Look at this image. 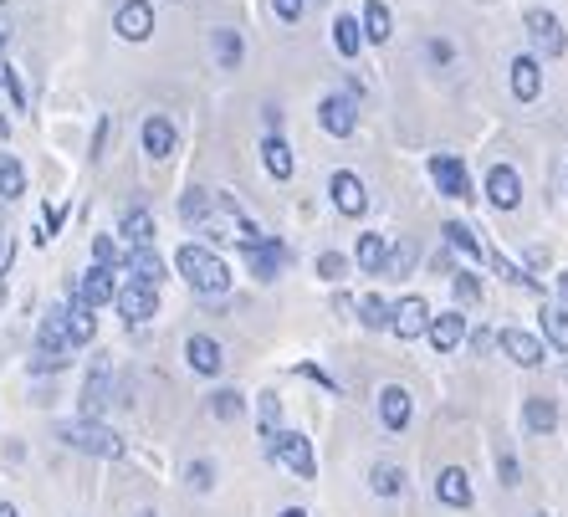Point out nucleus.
I'll return each mask as SVG.
<instances>
[{"label": "nucleus", "instance_id": "26", "mask_svg": "<svg viewBox=\"0 0 568 517\" xmlns=\"http://www.w3.org/2000/svg\"><path fill=\"white\" fill-rule=\"evenodd\" d=\"M36 354H72L67 328H62V308H52L47 318H41V328H36Z\"/></svg>", "mask_w": 568, "mask_h": 517}, {"label": "nucleus", "instance_id": "41", "mask_svg": "<svg viewBox=\"0 0 568 517\" xmlns=\"http://www.w3.org/2000/svg\"><path fill=\"white\" fill-rule=\"evenodd\" d=\"M446 241H451L456 251H466V256H482V241H476V231H471V226H461V221H451V226H446Z\"/></svg>", "mask_w": 568, "mask_h": 517}, {"label": "nucleus", "instance_id": "20", "mask_svg": "<svg viewBox=\"0 0 568 517\" xmlns=\"http://www.w3.org/2000/svg\"><path fill=\"white\" fill-rule=\"evenodd\" d=\"M379 420L389 430L410 425V390H405V384H384V390H379Z\"/></svg>", "mask_w": 568, "mask_h": 517}, {"label": "nucleus", "instance_id": "10", "mask_svg": "<svg viewBox=\"0 0 568 517\" xmlns=\"http://www.w3.org/2000/svg\"><path fill=\"white\" fill-rule=\"evenodd\" d=\"M497 343H502V354L512 364H522V369H538L543 364V338H533L528 328H502Z\"/></svg>", "mask_w": 568, "mask_h": 517}, {"label": "nucleus", "instance_id": "54", "mask_svg": "<svg viewBox=\"0 0 568 517\" xmlns=\"http://www.w3.org/2000/svg\"><path fill=\"white\" fill-rule=\"evenodd\" d=\"M6 262H11V251H6V236H0V272H6Z\"/></svg>", "mask_w": 568, "mask_h": 517}, {"label": "nucleus", "instance_id": "44", "mask_svg": "<svg viewBox=\"0 0 568 517\" xmlns=\"http://www.w3.org/2000/svg\"><path fill=\"white\" fill-rule=\"evenodd\" d=\"M451 292H456V308H471L476 297H482V287H476L471 272H456V277H451Z\"/></svg>", "mask_w": 568, "mask_h": 517}, {"label": "nucleus", "instance_id": "36", "mask_svg": "<svg viewBox=\"0 0 568 517\" xmlns=\"http://www.w3.org/2000/svg\"><path fill=\"white\" fill-rule=\"evenodd\" d=\"M492 267H497V277H502V282H512V287H522V292H538V277H528L517 262H507L502 251H492Z\"/></svg>", "mask_w": 568, "mask_h": 517}, {"label": "nucleus", "instance_id": "56", "mask_svg": "<svg viewBox=\"0 0 568 517\" xmlns=\"http://www.w3.org/2000/svg\"><path fill=\"white\" fill-rule=\"evenodd\" d=\"M282 517H308V512H302V507H287V512H282Z\"/></svg>", "mask_w": 568, "mask_h": 517}, {"label": "nucleus", "instance_id": "12", "mask_svg": "<svg viewBox=\"0 0 568 517\" xmlns=\"http://www.w3.org/2000/svg\"><path fill=\"white\" fill-rule=\"evenodd\" d=\"M328 195L343 215H364L369 210V195H364V180L359 175H348V169H338V175L328 180Z\"/></svg>", "mask_w": 568, "mask_h": 517}, {"label": "nucleus", "instance_id": "57", "mask_svg": "<svg viewBox=\"0 0 568 517\" xmlns=\"http://www.w3.org/2000/svg\"><path fill=\"white\" fill-rule=\"evenodd\" d=\"M6 134H11V123H6V118H0V139H6Z\"/></svg>", "mask_w": 568, "mask_h": 517}, {"label": "nucleus", "instance_id": "30", "mask_svg": "<svg viewBox=\"0 0 568 517\" xmlns=\"http://www.w3.org/2000/svg\"><path fill=\"white\" fill-rule=\"evenodd\" d=\"M26 195V169L16 154H0V200H16Z\"/></svg>", "mask_w": 568, "mask_h": 517}, {"label": "nucleus", "instance_id": "6", "mask_svg": "<svg viewBox=\"0 0 568 517\" xmlns=\"http://www.w3.org/2000/svg\"><path fill=\"white\" fill-rule=\"evenodd\" d=\"M318 123H323V134H333V139H348V134H354V123H359V108H354V98H348V93H328V98L318 103Z\"/></svg>", "mask_w": 568, "mask_h": 517}, {"label": "nucleus", "instance_id": "17", "mask_svg": "<svg viewBox=\"0 0 568 517\" xmlns=\"http://www.w3.org/2000/svg\"><path fill=\"white\" fill-rule=\"evenodd\" d=\"M72 292H77V303H87V308H103V303H113L118 282H113V272L93 267V272H82V282H77Z\"/></svg>", "mask_w": 568, "mask_h": 517}, {"label": "nucleus", "instance_id": "27", "mask_svg": "<svg viewBox=\"0 0 568 517\" xmlns=\"http://www.w3.org/2000/svg\"><path fill=\"white\" fill-rule=\"evenodd\" d=\"M389 26H395L389 6H384V0H369V6H364V26H359V36L374 41V47H384V41H389Z\"/></svg>", "mask_w": 568, "mask_h": 517}, {"label": "nucleus", "instance_id": "28", "mask_svg": "<svg viewBox=\"0 0 568 517\" xmlns=\"http://www.w3.org/2000/svg\"><path fill=\"white\" fill-rule=\"evenodd\" d=\"M359 267L369 272V277H379L384 272V262H389V236H379V231H369V236H359Z\"/></svg>", "mask_w": 568, "mask_h": 517}, {"label": "nucleus", "instance_id": "19", "mask_svg": "<svg viewBox=\"0 0 568 517\" xmlns=\"http://www.w3.org/2000/svg\"><path fill=\"white\" fill-rule=\"evenodd\" d=\"M123 267H128V282H144V287H159V282H164V262H159V251H154V246L128 251V256H123Z\"/></svg>", "mask_w": 568, "mask_h": 517}, {"label": "nucleus", "instance_id": "50", "mask_svg": "<svg viewBox=\"0 0 568 517\" xmlns=\"http://www.w3.org/2000/svg\"><path fill=\"white\" fill-rule=\"evenodd\" d=\"M430 62H441V67H446V62H451V41L435 36V41H430Z\"/></svg>", "mask_w": 568, "mask_h": 517}, {"label": "nucleus", "instance_id": "18", "mask_svg": "<svg viewBox=\"0 0 568 517\" xmlns=\"http://www.w3.org/2000/svg\"><path fill=\"white\" fill-rule=\"evenodd\" d=\"M62 328H67V343H93V333H98V318H93V308H87V303H77V292L67 297V308H62Z\"/></svg>", "mask_w": 568, "mask_h": 517}, {"label": "nucleus", "instance_id": "4", "mask_svg": "<svg viewBox=\"0 0 568 517\" xmlns=\"http://www.w3.org/2000/svg\"><path fill=\"white\" fill-rule=\"evenodd\" d=\"M113 303H118V313H123V323H128V328H139V323H149V318L159 313V287L123 282V287L113 292Z\"/></svg>", "mask_w": 568, "mask_h": 517}, {"label": "nucleus", "instance_id": "29", "mask_svg": "<svg viewBox=\"0 0 568 517\" xmlns=\"http://www.w3.org/2000/svg\"><path fill=\"white\" fill-rule=\"evenodd\" d=\"M522 420H528L533 436H553V430H558V405H553L548 395H533L528 410H522Z\"/></svg>", "mask_w": 568, "mask_h": 517}, {"label": "nucleus", "instance_id": "7", "mask_svg": "<svg viewBox=\"0 0 568 517\" xmlns=\"http://www.w3.org/2000/svg\"><path fill=\"white\" fill-rule=\"evenodd\" d=\"M113 31L123 41H149L154 36V6L149 0H123L118 16H113Z\"/></svg>", "mask_w": 568, "mask_h": 517}, {"label": "nucleus", "instance_id": "39", "mask_svg": "<svg viewBox=\"0 0 568 517\" xmlns=\"http://www.w3.org/2000/svg\"><path fill=\"white\" fill-rule=\"evenodd\" d=\"M241 410H246V400H241L236 390H215V395H210V415H215V420H236Z\"/></svg>", "mask_w": 568, "mask_h": 517}, {"label": "nucleus", "instance_id": "43", "mask_svg": "<svg viewBox=\"0 0 568 517\" xmlns=\"http://www.w3.org/2000/svg\"><path fill=\"white\" fill-rule=\"evenodd\" d=\"M343 272H348V256L343 251H323L318 256V277L323 282H343Z\"/></svg>", "mask_w": 568, "mask_h": 517}, {"label": "nucleus", "instance_id": "61", "mask_svg": "<svg viewBox=\"0 0 568 517\" xmlns=\"http://www.w3.org/2000/svg\"><path fill=\"white\" fill-rule=\"evenodd\" d=\"M533 517H543V512H533Z\"/></svg>", "mask_w": 568, "mask_h": 517}, {"label": "nucleus", "instance_id": "3", "mask_svg": "<svg viewBox=\"0 0 568 517\" xmlns=\"http://www.w3.org/2000/svg\"><path fill=\"white\" fill-rule=\"evenodd\" d=\"M267 456L272 461H282L292 477H302V482H313L318 477V461H313V446H308V436L302 430H277V436L267 441Z\"/></svg>", "mask_w": 568, "mask_h": 517}, {"label": "nucleus", "instance_id": "2", "mask_svg": "<svg viewBox=\"0 0 568 517\" xmlns=\"http://www.w3.org/2000/svg\"><path fill=\"white\" fill-rule=\"evenodd\" d=\"M57 436L72 451L103 456V461H118L123 456V436H118V430H108V425H98V420H67V425H57Z\"/></svg>", "mask_w": 568, "mask_h": 517}, {"label": "nucleus", "instance_id": "32", "mask_svg": "<svg viewBox=\"0 0 568 517\" xmlns=\"http://www.w3.org/2000/svg\"><path fill=\"white\" fill-rule=\"evenodd\" d=\"M215 62H221L226 72H236V67H241V31H231V26L215 31Z\"/></svg>", "mask_w": 568, "mask_h": 517}, {"label": "nucleus", "instance_id": "58", "mask_svg": "<svg viewBox=\"0 0 568 517\" xmlns=\"http://www.w3.org/2000/svg\"><path fill=\"white\" fill-rule=\"evenodd\" d=\"M0 62H6V36H0Z\"/></svg>", "mask_w": 568, "mask_h": 517}, {"label": "nucleus", "instance_id": "14", "mask_svg": "<svg viewBox=\"0 0 568 517\" xmlns=\"http://www.w3.org/2000/svg\"><path fill=\"white\" fill-rule=\"evenodd\" d=\"M487 200L497 210H517L522 200V180H517V169L512 164H492V175H487Z\"/></svg>", "mask_w": 568, "mask_h": 517}, {"label": "nucleus", "instance_id": "8", "mask_svg": "<svg viewBox=\"0 0 568 517\" xmlns=\"http://www.w3.org/2000/svg\"><path fill=\"white\" fill-rule=\"evenodd\" d=\"M430 175H435V185H441L446 200H471V175H466V164L456 154H435Z\"/></svg>", "mask_w": 568, "mask_h": 517}, {"label": "nucleus", "instance_id": "35", "mask_svg": "<svg viewBox=\"0 0 568 517\" xmlns=\"http://www.w3.org/2000/svg\"><path fill=\"white\" fill-rule=\"evenodd\" d=\"M543 338L553 343L558 354H568V313H563V308H548V313H543Z\"/></svg>", "mask_w": 568, "mask_h": 517}, {"label": "nucleus", "instance_id": "48", "mask_svg": "<svg viewBox=\"0 0 568 517\" xmlns=\"http://www.w3.org/2000/svg\"><path fill=\"white\" fill-rule=\"evenodd\" d=\"M57 369H67V354H36L31 359V374H57Z\"/></svg>", "mask_w": 568, "mask_h": 517}, {"label": "nucleus", "instance_id": "31", "mask_svg": "<svg viewBox=\"0 0 568 517\" xmlns=\"http://www.w3.org/2000/svg\"><path fill=\"white\" fill-rule=\"evenodd\" d=\"M333 47H338V57H359L364 36H359V21L354 16H338L333 21Z\"/></svg>", "mask_w": 568, "mask_h": 517}, {"label": "nucleus", "instance_id": "60", "mask_svg": "<svg viewBox=\"0 0 568 517\" xmlns=\"http://www.w3.org/2000/svg\"><path fill=\"white\" fill-rule=\"evenodd\" d=\"M139 517H159V512H149V507H144V512H139Z\"/></svg>", "mask_w": 568, "mask_h": 517}, {"label": "nucleus", "instance_id": "9", "mask_svg": "<svg viewBox=\"0 0 568 517\" xmlns=\"http://www.w3.org/2000/svg\"><path fill=\"white\" fill-rule=\"evenodd\" d=\"M528 36H533V47H538L543 57H558V52L568 47V36H563L558 16H553V11H543V6H533V11H528Z\"/></svg>", "mask_w": 568, "mask_h": 517}, {"label": "nucleus", "instance_id": "24", "mask_svg": "<svg viewBox=\"0 0 568 517\" xmlns=\"http://www.w3.org/2000/svg\"><path fill=\"white\" fill-rule=\"evenodd\" d=\"M435 497H441L446 507H471V477L461 466H446L441 477H435Z\"/></svg>", "mask_w": 568, "mask_h": 517}, {"label": "nucleus", "instance_id": "34", "mask_svg": "<svg viewBox=\"0 0 568 517\" xmlns=\"http://www.w3.org/2000/svg\"><path fill=\"white\" fill-rule=\"evenodd\" d=\"M210 210H215V195H210V190H200V185H195V190H185V200H180V215H185L190 226H200Z\"/></svg>", "mask_w": 568, "mask_h": 517}, {"label": "nucleus", "instance_id": "45", "mask_svg": "<svg viewBox=\"0 0 568 517\" xmlns=\"http://www.w3.org/2000/svg\"><path fill=\"white\" fill-rule=\"evenodd\" d=\"M410 267H415V246H410V241H400V251H389L384 272H389V277H410Z\"/></svg>", "mask_w": 568, "mask_h": 517}, {"label": "nucleus", "instance_id": "46", "mask_svg": "<svg viewBox=\"0 0 568 517\" xmlns=\"http://www.w3.org/2000/svg\"><path fill=\"white\" fill-rule=\"evenodd\" d=\"M185 482H190L195 492H210V487H215V466H210V461H190Z\"/></svg>", "mask_w": 568, "mask_h": 517}, {"label": "nucleus", "instance_id": "42", "mask_svg": "<svg viewBox=\"0 0 568 517\" xmlns=\"http://www.w3.org/2000/svg\"><path fill=\"white\" fill-rule=\"evenodd\" d=\"M118 246H113V236H93V267H103V272H118Z\"/></svg>", "mask_w": 568, "mask_h": 517}, {"label": "nucleus", "instance_id": "1", "mask_svg": "<svg viewBox=\"0 0 568 517\" xmlns=\"http://www.w3.org/2000/svg\"><path fill=\"white\" fill-rule=\"evenodd\" d=\"M174 267H180V277L200 292V297H221L226 287H231V272H226V262L215 256L210 246H180L174 251Z\"/></svg>", "mask_w": 568, "mask_h": 517}, {"label": "nucleus", "instance_id": "5", "mask_svg": "<svg viewBox=\"0 0 568 517\" xmlns=\"http://www.w3.org/2000/svg\"><path fill=\"white\" fill-rule=\"evenodd\" d=\"M282 262H292V246H282V241H267V236H261L256 246H246V267H251L256 282H277Z\"/></svg>", "mask_w": 568, "mask_h": 517}, {"label": "nucleus", "instance_id": "23", "mask_svg": "<svg viewBox=\"0 0 568 517\" xmlns=\"http://www.w3.org/2000/svg\"><path fill=\"white\" fill-rule=\"evenodd\" d=\"M261 164H267V175H272V180H292L297 159H292V149H287L282 134H267V139H261Z\"/></svg>", "mask_w": 568, "mask_h": 517}, {"label": "nucleus", "instance_id": "53", "mask_svg": "<svg viewBox=\"0 0 568 517\" xmlns=\"http://www.w3.org/2000/svg\"><path fill=\"white\" fill-rule=\"evenodd\" d=\"M558 297H563V313H568V272H558Z\"/></svg>", "mask_w": 568, "mask_h": 517}, {"label": "nucleus", "instance_id": "21", "mask_svg": "<svg viewBox=\"0 0 568 517\" xmlns=\"http://www.w3.org/2000/svg\"><path fill=\"white\" fill-rule=\"evenodd\" d=\"M144 154L149 159H169L174 154V123L164 113H149L144 118Z\"/></svg>", "mask_w": 568, "mask_h": 517}, {"label": "nucleus", "instance_id": "37", "mask_svg": "<svg viewBox=\"0 0 568 517\" xmlns=\"http://www.w3.org/2000/svg\"><path fill=\"white\" fill-rule=\"evenodd\" d=\"M359 323H364V328H389V303H384L379 292L359 297Z\"/></svg>", "mask_w": 568, "mask_h": 517}, {"label": "nucleus", "instance_id": "59", "mask_svg": "<svg viewBox=\"0 0 568 517\" xmlns=\"http://www.w3.org/2000/svg\"><path fill=\"white\" fill-rule=\"evenodd\" d=\"M0 308H6V287H0Z\"/></svg>", "mask_w": 568, "mask_h": 517}, {"label": "nucleus", "instance_id": "40", "mask_svg": "<svg viewBox=\"0 0 568 517\" xmlns=\"http://www.w3.org/2000/svg\"><path fill=\"white\" fill-rule=\"evenodd\" d=\"M0 88L11 93V108H16V113H26V88H21V72H16L11 62H0Z\"/></svg>", "mask_w": 568, "mask_h": 517}, {"label": "nucleus", "instance_id": "15", "mask_svg": "<svg viewBox=\"0 0 568 517\" xmlns=\"http://www.w3.org/2000/svg\"><path fill=\"white\" fill-rule=\"evenodd\" d=\"M185 359H190L195 374H221V369H226V354H221V343H215L210 333H190Z\"/></svg>", "mask_w": 568, "mask_h": 517}, {"label": "nucleus", "instance_id": "16", "mask_svg": "<svg viewBox=\"0 0 568 517\" xmlns=\"http://www.w3.org/2000/svg\"><path fill=\"white\" fill-rule=\"evenodd\" d=\"M430 343H435V349H441V354H451L456 349V343L466 338V318H461V308H451V313H430Z\"/></svg>", "mask_w": 568, "mask_h": 517}, {"label": "nucleus", "instance_id": "11", "mask_svg": "<svg viewBox=\"0 0 568 517\" xmlns=\"http://www.w3.org/2000/svg\"><path fill=\"white\" fill-rule=\"evenodd\" d=\"M389 328H395L400 338H420L430 328V303L425 297H405V303L389 308Z\"/></svg>", "mask_w": 568, "mask_h": 517}, {"label": "nucleus", "instance_id": "13", "mask_svg": "<svg viewBox=\"0 0 568 517\" xmlns=\"http://www.w3.org/2000/svg\"><path fill=\"white\" fill-rule=\"evenodd\" d=\"M108 384H113V369H108V359H98L82 384V420H98L108 410Z\"/></svg>", "mask_w": 568, "mask_h": 517}, {"label": "nucleus", "instance_id": "52", "mask_svg": "<svg viewBox=\"0 0 568 517\" xmlns=\"http://www.w3.org/2000/svg\"><path fill=\"white\" fill-rule=\"evenodd\" d=\"M528 267H533V272H543V267H548V251H538V246H533V251H528Z\"/></svg>", "mask_w": 568, "mask_h": 517}, {"label": "nucleus", "instance_id": "51", "mask_svg": "<svg viewBox=\"0 0 568 517\" xmlns=\"http://www.w3.org/2000/svg\"><path fill=\"white\" fill-rule=\"evenodd\" d=\"M103 144H108V118L98 123V134H93V159H103Z\"/></svg>", "mask_w": 568, "mask_h": 517}, {"label": "nucleus", "instance_id": "33", "mask_svg": "<svg viewBox=\"0 0 568 517\" xmlns=\"http://www.w3.org/2000/svg\"><path fill=\"white\" fill-rule=\"evenodd\" d=\"M256 415H261V441H272L277 430H282V400L267 390V395H256Z\"/></svg>", "mask_w": 568, "mask_h": 517}, {"label": "nucleus", "instance_id": "25", "mask_svg": "<svg viewBox=\"0 0 568 517\" xmlns=\"http://www.w3.org/2000/svg\"><path fill=\"white\" fill-rule=\"evenodd\" d=\"M118 236L128 241V251H139V246H154V215L144 210V205H134L123 215V226H118Z\"/></svg>", "mask_w": 568, "mask_h": 517}, {"label": "nucleus", "instance_id": "47", "mask_svg": "<svg viewBox=\"0 0 568 517\" xmlns=\"http://www.w3.org/2000/svg\"><path fill=\"white\" fill-rule=\"evenodd\" d=\"M272 11H277L287 26H297V21H302V11H308V0H272Z\"/></svg>", "mask_w": 568, "mask_h": 517}, {"label": "nucleus", "instance_id": "22", "mask_svg": "<svg viewBox=\"0 0 568 517\" xmlns=\"http://www.w3.org/2000/svg\"><path fill=\"white\" fill-rule=\"evenodd\" d=\"M512 93H517L522 103H533V98L543 93V67H538V57H512Z\"/></svg>", "mask_w": 568, "mask_h": 517}, {"label": "nucleus", "instance_id": "55", "mask_svg": "<svg viewBox=\"0 0 568 517\" xmlns=\"http://www.w3.org/2000/svg\"><path fill=\"white\" fill-rule=\"evenodd\" d=\"M0 517H21V512H16L11 502H0Z\"/></svg>", "mask_w": 568, "mask_h": 517}, {"label": "nucleus", "instance_id": "49", "mask_svg": "<svg viewBox=\"0 0 568 517\" xmlns=\"http://www.w3.org/2000/svg\"><path fill=\"white\" fill-rule=\"evenodd\" d=\"M497 477H502V487H517V456L512 451L497 456Z\"/></svg>", "mask_w": 568, "mask_h": 517}, {"label": "nucleus", "instance_id": "38", "mask_svg": "<svg viewBox=\"0 0 568 517\" xmlns=\"http://www.w3.org/2000/svg\"><path fill=\"white\" fill-rule=\"evenodd\" d=\"M374 492L379 497H400L405 492V471L400 466H374Z\"/></svg>", "mask_w": 568, "mask_h": 517}]
</instances>
